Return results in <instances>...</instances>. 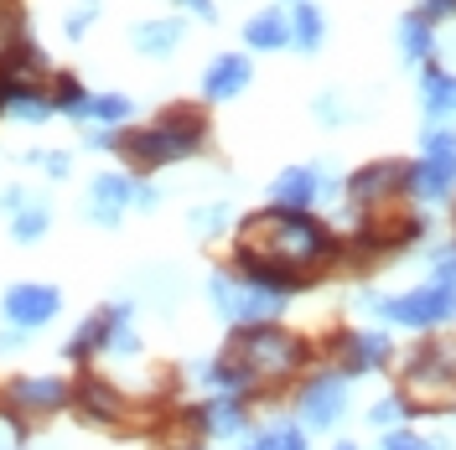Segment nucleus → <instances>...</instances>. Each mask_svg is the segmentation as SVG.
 Masks as SVG:
<instances>
[{"mask_svg": "<svg viewBox=\"0 0 456 450\" xmlns=\"http://www.w3.org/2000/svg\"><path fill=\"white\" fill-rule=\"evenodd\" d=\"M338 238L332 228L316 223L312 213H275V207H259L239 223V244H233V269L244 280H255L259 290H275V295H301L312 275L322 264L338 259Z\"/></svg>", "mask_w": 456, "mask_h": 450, "instance_id": "f257e3e1", "label": "nucleus"}, {"mask_svg": "<svg viewBox=\"0 0 456 450\" xmlns=\"http://www.w3.org/2000/svg\"><path fill=\"white\" fill-rule=\"evenodd\" d=\"M114 150L135 171L176 166V161L208 150V109H198V104H171V109H161L141 130H119V145Z\"/></svg>", "mask_w": 456, "mask_h": 450, "instance_id": "f03ea898", "label": "nucleus"}, {"mask_svg": "<svg viewBox=\"0 0 456 450\" xmlns=\"http://www.w3.org/2000/svg\"><path fill=\"white\" fill-rule=\"evenodd\" d=\"M410 414H446L456 409V337H426L399 358V389Z\"/></svg>", "mask_w": 456, "mask_h": 450, "instance_id": "7ed1b4c3", "label": "nucleus"}, {"mask_svg": "<svg viewBox=\"0 0 456 450\" xmlns=\"http://www.w3.org/2000/svg\"><path fill=\"white\" fill-rule=\"evenodd\" d=\"M228 358L265 389V383L296 378L301 367L312 363V342L301 332H290V326H281V321H259V326H239L228 337Z\"/></svg>", "mask_w": 456, "mask_h": 450, "instance_id": "20e7f679", "label": "nucleus"}, {"mask_svg": "<svg viewBox=\"0 0 456 450\" xmlns=\"http://www.w3.org/2000/svg\"><path fill=\"white\" fill-rule=\"evenodd\" d=\"M73 414L94 430H110V435H130V430H151V409H141L135 398L125 394L119 383L99 378V373H84L73 383Z\"/></svg>", "mask_w": 456, "mask_h": 450, "instance_id": "39448f33", "label": "nucleus"}, {"mask_svg": "<svg viewBox=\"0 0 456 450\" xmlns=\"http://www.w3.org/2000/svg\"><path fill=\"white\" fill-rule=\"evenodd\" d=\"M68 404H73V383L62 373H16L0 383V409L11 420H21L27 430L42 420H57Z\"/></svg>", "mask_w": 456, "mask_h": 450, "instance_id": "423d86ee", "label": "nucleus"}, {"mask_svg": "<svg viewBox=\"0 0 456 450\" xmlns=\"http://www.w3.org/2000/svg\"><path fill=\"white\" fill-rule=\"evenodd\" d=\"M208 301H213V310L224 316L233 332H239V326H259V321H275L285 310V295L259 290V285L244 280L239 269H218V275L208 280Z\"/></svg>", "mask_w": 456, "mask_h": 450, "instance_id": "0eeeda50", "label": "nucleus"}, {"mask_svg": "<svg viewBox=\"0 0 456 450\" xmlns=\"http://www.w3.org/2000/svg\"><path fill=\"white\" fill-rule=\"evenodd\" d=\"M369 310L384 321V326L436 332V326H452V321H456V290H446V285H415V290L389 295V301H379V295H373Z\"/></svg>", "mask_w": 456, "mask_h": 450, "instance_id": "6e6552de", "label": "nucleus"}, {"mask_svg": "<svg viewBox=\"0 0 456 450\" xmlns=\"http://www.w3.org/2000/svg\"><path fill=\"white\" fill-rule=\"evenodd\" d=\"M399 192H410V161H369L347 181V207L363 223V218H379V213H395Z\"/></svg>", "mask_w": 456, "mask_h": 450, "instance_id": "1a4fd4ad", "label": "nucleus"}, {"mask_svg": "<svg viewBox=\"0 0 456 450\" xmlns=\"http://www.w3.org/2000/svg\"><path fill=\"white\" fill-rule=\"evenodd\" d=\"M410 192H415V202H446L456 192V130L452 125H430L426 130V156L410 161Z\"/></svg>", "mask_w": 456, "mask_h": 450, "instance_id": "9d476101", "label": "nucleus"}, {"mask_svg": "<svg viewBox=\"0 0 456 450\" xmlns=\"http://www.w3.org/2000/svg\"><path fill=\"white\" fill-rule=\"evenodd\" d=\"M342 414H347V378L332 367H316L296 394V424L306 435H327L342 424Z\"/></svg>", "mask_w": 456, "mask_h": 450, "instance_id": "9b49d317", "label": "nucleus"}, {"mask_svg": "<svg viewBox=\"0 0 456 450\" xmlns=\"http://www.w3.org/2000/svg\"><path fill=\"white\" fill-rule=\"evenodd\" d=\"M327 347L338 352L332 373H342L347 383H353V378H363V373H373V367H384V363H389V352H395V342H389V332H384V326L338 332V337L327 342Z\"/></svg>", "mask_w": 456, "mask_h": 450, "instance_id": "f8f14e48", "label": "nucleus"}, {"mask_svg": "<svg viewBox=\"0 0 456 450\" xmlns=\"http://www.w3.org/2000/svg\"><path fill=\"white\" fill-rule=\"evenodd\" d=\"M338 181L327 176L322 166H290L270 181V207L275 213H312L322 197H332Z\"/></svg>", "mask_w": 456, "mask_h": 450, "instance_id": "ddd939ff", "label": "nucleus"}, {"mask_svg": "<svg viewBox=\"0 0 456 450\" xmlns=\"http://www.w3.org/2000/svg\"><path fill=\"white\" fill-rule=\"evenodd\" d=\"M0 310H5L11 326L37 332V326H47L57 310H62V290H57V285H42V280H21L0 295Z\"/></svg>", "mask_w": 456, "mask_h": 450, "instance_id": "4468645a", "label": "nucleus"}, {"mask_svg": "<svg viewBox=\"0 0 456 450\" xmlns=\"http://www.w3.org/2000/svg\"><path fill=\"white\" fill-rule=\"evenodd\" d=\"M202 424V440H249V398L218 394L208 404H192Z\"/></svg>", "mask_w": 456, "mask_h": 450, "instance_id": "2eb2a0df", "label": "nucleus"}, {"mask_svg": "<svg viewBox=\"0 0 456 450\" xmlns=\"http://www.w3.org/2000/svg\"><path fill=\"white\" fill-rule=\"evenodd\" d=\"M125 306H130V301H114V306L84 316L78 332L62 342V358H68V363H94V358H104V352H110V332H114V321H119Z\"/></svg>", "mask_w": 456, "mask_h": 450, "instance_id": "dca6fc26", "label": "nucleus"}, {"mask_svg": "<svg viewBox=\"0 0 456 450\" xmlns=\"http://www.w3.org/2000/svg\"><path fill=\"white\" fill-rule=\"evenodd\" d=\"M130 192H135L130 176H119V171H99V176L88 181V223L114 228L119 218H125V207H130Z\"/></svg>", "mask_w": 456, "mask_h": 450, "instance_id": "f3484780", "label": "nucleus"}, {"mask_svg": "<svg viewBox=\"0 0 456 450\" xmlns=\"http://www.w3.org/2000/svg\"><path fill=\"white\" fill-rule=\"evenodd\" d=\"M249 78H255V68H249L244 52H218L208 62V73H202V99H208V104L239 99V93L249 88Z\"/></svg>", "mask_w": 456, "mask_h": 450, "instance_id": "a211bd4d", "label": "nucleus"}, {"mask_svg": "<svg viewBox=\"0 0 456 450\" xmlns=\"http://www.w3.org/2000/svg\"><path fill=\"white\" fill-rule=\"evenodd\" d=\"M244 42H249L255 52H281V47H290V16H285L281 5L255 11V16L244 21Z\"/></svg>", "mask_w": 456, "mask_h": 450, "instance_id": "6ab92c4d", "label": "nucleus"}, {"mask_svg": "<svg viewBox=\"0 0 456 450\" xmlns=\"http://www.w3.org/2000/svg\"><path fill=\"white\" fill-rule=\"evenodd\" d=\"M130 47L141 57H171L182 47V21L176 16H161V21H141L130 31Z\"/></svg>", "mask_w": 456, "mask_h": 450, "instance_id": "aec40b11", "label": "nucleus"}, {"mask_svg": "<svg viewBox=\"0 0 456 450\" xmlns=\"http://www.w3.org/2000/svg\"><path fill=\"white\" fill-rule=\"evenodd\" d=\"M420 104H426V119H456V73L426 68L420 73Z\"/></svg>", "mask_w": 456, "mask_h": 450, "instance_id": "412c9836", "label": "nucleus"}, {"mask_svg": "<svg viewBox=\"0 0 456 450\" xmlns=\"http://www.w3.org/2000/svg\"><path fill=\"white\" fill-rule=\"evenodd\" d=\"M322 42H327V16L316 11V0L290 5V47L296 52H316Z\"/></svg>", "mask_w": 456, "mask_h": 450, "instance_id": "4be33fe9", "label": "nucleus"}, {"mask_svg": "<svg viewBox=\"0 0 456 450\" xmlns=\"http://www.w3.org/2000/svg\"><path fill=\"white\" fill-rule=\"evenodd\" d=\"M239 450H306V430L290 420H275V424H265V430H255Z\"/></svg>", "mask_w": 456, "mask_h": 450, "instance_id": "5701e85b", "label": "nucleus"}, {"mask_svg": "<svg viewBox=\"0 0 456 450\" xmlns=\"http://www.w3.org/2000/svg\"><path fill=\"white\" fill-rule=\"evenodd\" d=\"M436 27H430L426 16H404L399 21V57H410V62H426L430 52H436Z\"/></svg>", "mask_w": 456, "mask_h": 450, "instance_id": "b1692460", "label": "nucleus"}, {"mask_svg": "<svg viewBox=\"0 0 456 450\" xmlns=\"http://www.w3.org/2000/svg\"><path fill=\"white\" fill-rule=\"evenodd\" d=\"M130 114H135V104H130L125 93H94V99H88V119H94V130H125Z\"/></svg>", "mask_w": 456, "mask_h": 450, "instance_id": "393cba45", "label": "nucleus"}, {"mask_svg": "<svg viewBox=\"0 0 456 450\" xmlns=\"http://www.w3.org/2000/svg\"><path fill=\"white\" fill-rule=\"evenodd\" d=\"M88 99H94V93H84V84H78L73 73H53V109L57 114L88 119Z\"/></svg>", "mask_w": 456, "mask_h": 450, "instance_id": "a878e982", "label": "nucleus"}, {"mask_svg": "<svg viewBox=\"0 0 456 450\" xmlns=\"http://www.w3.org/2000/svg\"><path fill=\"white\" fill-rule=\"evenodd\" d=\"M47 228H53V207H47V202H37V197H27V207L11 218V238H16V244H37Z\"/></svg>", "mask_w": 456, "mask_h": 450, "instance_id": "bb28decb", "label": "nucleus"}, {"mask_svg": "<svg viewBox=\"0 0 456 450\" xmlns=\"http://www.w3.org/2000/svg\"><path fill=\"white\" fill-rule=\"evenodd\" d=\"M104 358H141V332L130 326V306L119 310V321H114V332H110V352Z\"/></svg>", "mask_w": 456, "mask_h": 450, "instance_id": "cd10ccee", "label": "nucleus"}, {"mask_svg": "<svg viewBox=\"0 0 456 450\" xmlns=\"http://www.w3.org/2000/svg\"><path fill=\"white\" fill-rule=\"evenodd\" d=\"M228 218H233V207L228 202H208V207H198L187 223H192V233H202V238H218L228 228Z\"/></svg>", "mask_w": 456, "mask_h": 450, "instance_id": "c85d7f7f", "label": "nucleus"}, {"mask_svg": "<svg viewBox=\"0 0 456 450\" xmlns=\"http://www.w3.org/2000/svg\"><path fill=\"white\" fill-rule=\"evenodd\" d=\"M404 414H410V404H404L399 394H389V398H379V404L369 409V424H379V430H399Z\"/></svg>", "mask_w": 456, "mask_h": 450, "instance_id": "c756f323", "label": "nucleus"}, {"mask_svg": "<svg viewBox=\"0 0 456 450\" xmlns=\"http://www.w3.org/2000/svg\"><path fill=\"white\" fill-rule=\"evenodd\" d=\"M384 450H452V440H426L410 430H384Z\"/></svg>", "mask_w": 456, "mask_h": 450, "instance_id": "7c9ffc66", "label": "nucleus"}, {"mask_svg": "<svg viewBox=\"0 0 456 450\" xmlns=\"http://www.w3.org/2000/svg\"><path fill=\"white\" fill-rule=\"evenodd\" d=\"M27 161H31V166H42L47 176H53V181L73 176V156H68V150H31Z\"/></svg>", "mask_w": 456, "mask_h": 450, "instance_id": "2f4dec72", "label": "nucleus"}, {"mask_svg": "<svg viewBox=\"0 0 456 450\" xmlns=\"http://www.w3.org/2000/svg\"><path fill=\"white\" fill-rule=\"evenodd\" d=\"M94 16H99V0H78V5L68 11V21H62V31H68V42H78V36L88 31V21H94Z\"/></svg>", "mask_w": 456, "mask_h": 450, "instance_id": "473e14b6", "label": "nucleus"}, {"mask_svg": "<svg viewBox=\"0 0 456 450\" xmlns=\"http://www.w3.org/2000/svg\"><path fill=\"white\" fill-rule=\"evenodd\" d=\"M430 269H436V280H430V285H446V290H456V249L430 253Z\"/></svg>", "mask_w": 456, "mask_h": 450, "instance_id": "72a5a7b5", "label": "nucleus"}, {"mask_svg": "<svg viewBox=\"0 0 456 450\" xmlns=\"http://www.w3.org/2000/svg\"><path fill=\"white\" fill-rule=\"evenodd\" d=\"M415 16H426L430 27H436V21H452V16H456V0H420V11H415Z\"/></svg>", "mask_w": 456, "mask_h": 450, "instance_id": "f704fd0d", "label": "nucleus"}, {"mask_svg": "<svg viewBox=\"0 0 456 450\" xmlns=\"http://www.w3.org/2000/svg\"><path fill=\"white\" fill-rule=\"evenodd\" d=\"M161 202V187H151V181H135V192H130V207H141V213H151Z\"/></svg>", "mask_w": 456, "mask_h": 450, "instance_id": "c9c22d12", "label": "nucleus"}, {"mask_svg": "<svg viewBox=\"0 0 456 450\" xmlns=\"http://www.w3.org/2000/svg\"><path fill=\"white\" fill-rule=\"evenodd\" d=\"M316 114H322V125H342V99H316Z\"/></svg>", "mask_w": 456, "mask_h": 450, "instance_id": "e433bc0d", "label": "nucleus"}, {"mask_svg": "<svg viewBox=\"0 0 456 450\" xmlns=\"http://www.w3.org/2000/svg\"><path fill=\"white\" fill-rule=\"evenodd\" d=\"M0 207H5L11 218H16V213L27 207V192H21V187H5V197H0Z\"/></svg>", "mask_w": 456, "mask_h": 450, "instance_id": "4c0bfd02", "label": "nucleus"}, {"mask_svg": "<svg viewBox=\"0 0 456 450\" xmlns=\"http://www.w3.org/2000/svg\"><path fill=\"white\" fill-rule=\"evenodd\" d=\"M31 332H21V326H11V332H0V352H16L21 342H27Z\"/></svg>", "mask_w": 456, "mask_h": 450, "instance_id": "58836bf2", "label": "nucleus"}, {"mask_svg": "<svg viewBox=\"0 0 456 450\" xmlns=\"http://www.w3.org/2000/svg\"><path fill=\"white\" fill-rule=\"evenodd\" d=\"M332 450H358V446H353V440H342V446H332Z\"/></svg>", "mask_w": 456, "mask_h": 450, "instance_id": "ea45409f", "label": "nucleus"}, {"mask_svg": "<svg viewBox=\"0 0 456 450\" xmlns=\"http://www.w3.org/2000/svg\"><path fill=\"white\" fill-rule=\"evenodd\" d=\"M281 5H301V0H281Z\"/></svg>", "mask_w": 456, "mask_h": 450, "instance_id": "a19ab883", "label": "nucleus"}, {"mask_svg": "<svg viewBox=\"0 0 456 450\" xmlns=\"http://www.w3.org/2000/svg\"><path fill=\"white\" fill-rule=\"evenodd\" d=\"M452 249H456V244H452Z\"/></svg>", "mask_w": 456, "mask_h": 450, "instance_id": "79ce46f5", "label": "nucleus"}]
</instances>
